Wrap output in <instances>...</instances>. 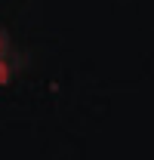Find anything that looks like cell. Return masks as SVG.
Listing matches in <instances>:
<instances>
[{
    "label": "cell",
    "mask_w": 154,
    "mask_h": 160,
    "mask_svg": "<svg viewBox=\"0 0 154 160\" xmlns=\"http://www.w3.org/2000/svg\"><path fill=\"white\" fill-rule=\"evenodd\" d=\"M0 46H3V34H0Z\"/></svg>",
    "instance_id": "cell-1"
}]
</instances>
